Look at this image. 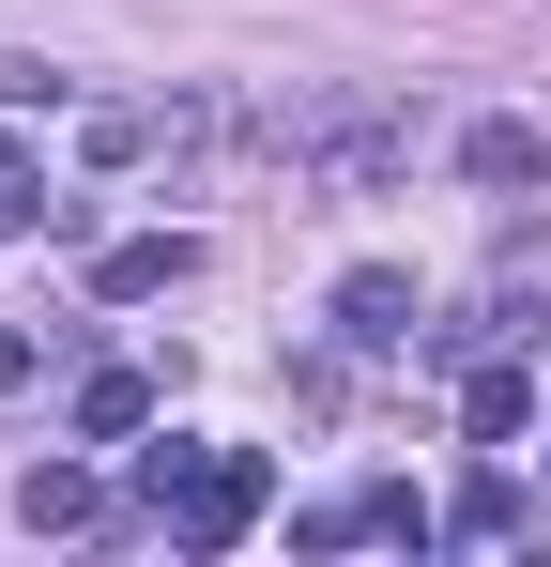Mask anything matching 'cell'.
Listing matches in <instances>:
<instances>
[{
	"label": "cell",
	"instance_id": "cell-8",
	"mask_svg": "<svg viewBox=\"0 0 551 567\" xmlns=\"http://www.w3.org/2000/svg\"><path fill=\"white\" fill-rule=\"evenodd\" d=\"M123 430H154V383H138V369H92L77 383V445H123Z\"/></svg>",
	"mask_w": 551,
	"mask_h": 567
},
{
	"label": "cell",
	"instance_id": "cell-5",
	"mask_svg": "<svg viewBox=\"0 0 551 567\" xmlns=\"http://www.w3.org/2000/svg\"><path fill=\"white\" fill-rule=\"evenodd\" d=\"M184 277H199V246H184V230H138V246H107V261H92L107 307H154V291H184Z\"/></svg>",
	"mask_w": 551,
	"mask_h": 567
},
{
	"label": "cell",
	"instance_id": "cell-7",
	"mask_svg": "<svg viewBox=\"0 0 551 567\" xmlns=\"http://www.w3.org/2000/svg\"><path fill=\"white\" fill-rule=\"evenodd\" d=\"M92 506H107V491H92L77 461H31V475H15V522H31V537H77Z\"/></svg>",
	"mask_w": 551,
	"mask_h": 567
},
{
	"label": "cell",
	"instance_id": "cell-6",
	"mask_svg": "<svg viewBox=\"0 0 551 567\" xmlns=\"http://www.w3.org/2000/svg\"><path fill=\"white\" fill-rule=\"evenodd\" d=\"M459 430H475V445H521V430H537V369H521V353H490V369L459 383Z\"/></svg>",
	"mask_w": 551,
	"mask_h": 567
},
{
	"label": "cell",
	"instance_id": "cell-10",
	"mask_svg": "<svg viewBox=\"0 0 551 567\" xmlns=\"http://www.w3.org/2000/svg\"><path fill=\"white\" fill-rule=\"evenodd\" d=\"M15 230H62V199L31 185V154H15V138H0V246H15Z\"/></svg>",
	"mask_w": 551,
	"mask_h": 567
},
{
	"label": "cell",
	"instance_id": "cell-4",
	"mask_svg": "<svg viewBox=\"0 0 551 567\" xmlns=\"http://www.w3.org/2000/svg\"><path fill=\"white\" fill-rule=\"evenodd\" d=\"M459 185H490V199L551 185V123H475V138H459Z\"/></svg>",
	"mask_w": 551,
	"mask_h": 567
},
{
	"label": "cell",
	"instance_id": "cell-1",
	"mask_svg": "<svg viewBox=\"0 0 551 567\" xmlns=\"http://www.w3.org/2000/svg\"><path fill=\"white\" fill-rule=\"evenodd\" d=\"M261 506H276V461H261V445H184V475H169V506H154V522H169L184 553H230Z\"/></svg>",
	"mask_w": 551,
	"mask_h": 567
},
{
	"label": "cell",
	"instance_id": "cell-2",
	"mask_svg": "<svg viewBox=\"0 0 551 567\" xmlns=\"http://www.w3.org/2000/svg\"><path fill=\"white\" fill-rule=\"evenodd\" d=\"M291 154L353 199V185H383V169L414 154V123H398V107H306V123H291Z\"/></svg>",
	"mask_w": 551,
	"mask_h": 567
},
{
	"label": "cell",
	"instance_id": "cell-9",
	"mask_svg": "<svg viewBox=\"0 0 551 567\" xmlns=\"http://www.w3.org/2000/svg\"><path fill=\"white\" fill-rule=\"evenodd\" d=\"M445 537H521V475L490 461V475H475V491H459V506H445Z\"/></svg>",
	"mask_w": 551,
	"mask_h": 567
},
{
	"label": "cell",
	"instance_id": "cell-3",
	"mask_svg": "<svg viewBox=\"0 0 551 567\" xmlns=\"http://www.w3.org/2000/svg\"><path fill=\"white\" fill-rule=\"evenodd\" d=\"M337 338H353V353H398V338H414V277H398V261H353V277H337Z\"/></svg>",
	"mask_w": 551,
	"mask_h": 567
},
{
	"label": "cell",
	"instance_id": "cell-11",
	"mask_svg": "<svg viewBox=\"0 0 551 567\" xmlns=\"http://www.w3.org/2000/svg\"><path fill=\"white\" fill-rule=\"evenodd\" d=\"M15 383H31V322H0V399H15Z\"/></svg>",
	"mask_w": 551,
	"mask_h": 567
}]
</instances>
